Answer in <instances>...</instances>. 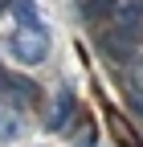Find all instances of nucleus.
I'll return each mask as SVG.
<instances>
[{"label": "nucleus", "mask_w": 143, "mask_h": 147, "mask_svg": "<svg viewBox=\"0 0 143 147\" xmlns=\"http://www.w3.org/2000/svg\"><path fill=\"white\" fill-rule=\"evenodd\" d=\"M0 12H4V0H0Z\"/></svg>", "instance_id": "1a4fd4ad"}, {"label": "nucleus", "mask_w": 143, "mask_h": 147, "mask_svg": "<svg viewBox=\"0 0 143 147\" xmlns=\"http://www.w3.org/2000/svg\"><path fill=\"white\" fill-rule=\"evenodd\" d=\"M131 41L135 37H127V33H119V37H106V53H111V57H131Z\"/></svg>", "instance_id": "423d86ee"}, {"label": "nucleus", "mask_w": 143, "mask_h": 147, "mask_svg": "<svg viewBox=\"0 0 143 147\" xmlns=\"http://www.w3.org/2000/svg\"><path fill=\"white\" fill-rule=\"evenodd\" d=\"M12 12H16V21H25V29H41V16L33 8V0H12Z\"/></svg>", "instance_id": "20e7f679"}, {"label": "nucleus", "mask_w": 143, "mask_h": 147, "mask_svg": "<svg viewBox=\"0 0 143 147\" xmlns=\"http://www.w3.org/2000/svg\"><path fill=\"white\" fill-rule=\"evenodd\" d=\"M12 53L21 57V65H37V61H45L49 41H45L41 29H21V33L12 37Z\"/></svg>", "instance_id": "f257e3e1"}, {"label": "nucleus", "mask_w": 143, "mask_h": 147, "mask_svg": "<svg viewBox=\"0 0 143 147\" xmlns=\"http://www.w3.org/2000/svg\"><path fill=\"white\" fill-rule=\"evenodd\" d=\"M115 0H82V16H90V21H98V16L111 8Z\"/></svg>", "instance_id": "0eeeda50"}, {"label": "nucleus", "mask_w": 143, "mask_h": 147, "mask_svg": "<svg viewBox=\"0 0 143 147\" xmlns=\"http://www.w3.org/2000/svg\"><path fill=\"white\" fill-rule=\"evenodd\" d=\"M69 115H74V98H69V94H57V110L49 115V127H53V131H61Z\"/></svg>", "instance_id": "39448f33"}, {"label": "nucleus", "mask_w": 143, "mask_h": 147, "mask_svg": "<svg viewBox=\"0 0 143 147\" xmlns=\"http://www.w3.org/2000/svg\"><path fill=\"white\" fill-rule=\"evenodd\" d=\"M115 21H119V33H127V37H135L139 29H143V0H115Z\"/></svg>", "instance_id": "f03ea898"}, {"label": "nucleus", "mask_w": 143, "mask_h": 147, "mask_svg": "<svg viewBox=\"0 0 143 147\" xmlns=\"http://www.w3.org/2000/svg\"><path fill=\"white\" fill-rule=\"evenodd\" d=\"M135 106L143 110V74H139V78H135Z\"/></svg>", "instance_id": "6e6552de"}, {"label": "nucleus", "mask_w": 143, "mask_h": 147, "mask_svg": "<svg viewBox=\"0 0 143 147\" xmlns=\"http://www.w3.org/2000/svg\"><path fill=\"white\" fill-rule=\"evenodd\" d=\"M0 78H4V74H0Z\"/></svg>", "instance_id": "9d476101"}, {"label": "nucleus", "mask_w": 143, "mask_h": 147, "mask_svg": "<svg viewBox=\"0 0 143 147\" xmlns=\"http://www.w3.org/2000/svg\"><path fill=\"white\" fill-rule=\"evenodd\" d=\"M16 135H21V115L8 106H0V143H12Z\"/></svg>", "instance_id": "7ed1b4c3"}]
</instances>
